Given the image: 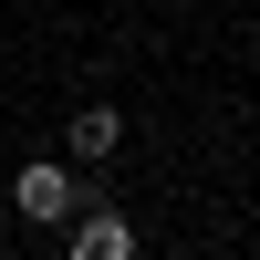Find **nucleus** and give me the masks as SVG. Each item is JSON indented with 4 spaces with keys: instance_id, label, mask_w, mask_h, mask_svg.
Wrapping results in <instances>:
<instances>
[{
    "instance_id": "3",
    "label": "nucleus",
    "mask_w": 260,
    "mask_h": 260,
    "mask_svg": "<svg viewBox=\"0 0 260 260\" xmlns=\"http://www.w3.org/2000/svg\"><path fill=\"white\" fill-rule=\"evenodd\" d=\"M115 146H125V115H115V104H73V125H62V156H73V167H104Z\"/></svg>"
},
{
    "instance_id": "2",
    "label": "nucleus",
    "mask_w": 260,
    "mask_h": 260,
    "mask_svg": "<svg viewBox=\"0 0 260 260\" xmlns=\"http://www.w3.org/2000/svg\"><path fill=\"white\" fill-rule=\"evenodd\" d=\"M62 240H73V260H136V219H115V208H73Z\"/></svg>"
},
{
    "instance_id": "1",
    "label": "nucleus",
    "mask_w": 260,
    "mask_h": 260,
    "mask_svg": "<svg viewBox=\"0 0 260 260\" xmlns=\"http://www.w3.org/2000/svg\"><path fill=\"white\" fill-rule=\"evenodd\" d=\"M11 208L42 219V229H62V219L83 208V167H73V156H31V167L11 177Z\"/></svg>"
}]
</instances>
